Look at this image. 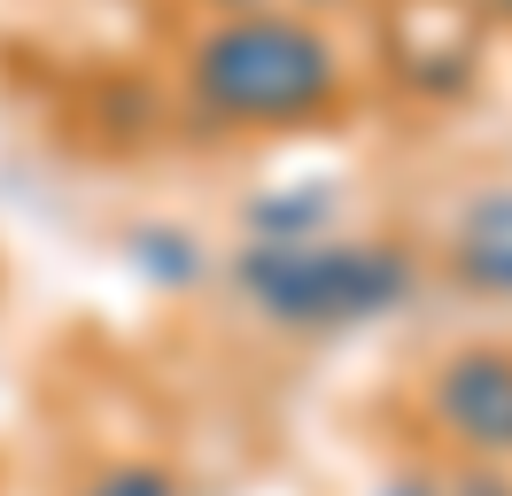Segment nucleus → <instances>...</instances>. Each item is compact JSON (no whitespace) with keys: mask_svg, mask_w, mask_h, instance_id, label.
I'll return each mask as SVG.
<instances>
[{"mask_svg":"<svg viewBox=\"0 0 512 496\" xmlns=\"http://www.w3.org/2000/svg\"><path fill=\"white\" fill-rule=\"evenodd\" d=\"M249 287L288 318H357L404 295V264L373 248H272L249 256Z\"/></svg>","mask_w":512,"mask_h":496,"instance_id":"nucleus-2","label":"nucleus"},{"mask_svg":"<svg viewBox=\"0 0 512 496\" xmlns=\"http://www.w3.org/2000/svg\"><path fill=\"white\" fill-rule=\"evenodd\" d=\"M435 411H443V427L458 434V442H474V450H512V357L474 349V357L443 365Z\"/></svg>","mask_w":512,"mask_h":496,"instance_id":"nucleus-3","label":"nucleus"},{"mask_svg":"<svg viewBox=\"0 0 512 496\" xmlns=\"http://www.w3.org/2000/svg\"><path fill=\"white\" fill-rule=\"evenodd\" d=\"M194 86L225 117H303L334 86V55L288 16H249L194 55Z\"/></svg>","mask_w":512,"mask_h":496,"instance_id":"nucleus-1","label":"nucleus"},{"mask_svg":"<svg viewBox=\"0 0 512 496\" xmlns=\"http://www.w3.org/2000/svg\"><path fill=\"white\" fill-rule=\"evenodd\" d=\"M466 272L512 295V202H489V210H481L474 241H466Z\"/></svg>","mask_w":512,"mask_h":496,"instance_id":"nucleus-4","label":"nucleus"}]
</instances>
